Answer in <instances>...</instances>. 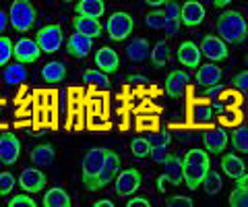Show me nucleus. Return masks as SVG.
I'll return each instance as SVG.
<instances>
[{
    "instance_id": "1",
    "label": "nucleus",
    "mask_w": 248,
    "mask_h": 207,
    "mask_svg": "<svg viewBox=\"0 0 248 207\" xmlns=\"http://www.w3.org/2000/svg\"><path fill=\"white\" fill-rule=\"evenodd\" d=\"M182 168H184V185L190 191H197L201 182L211 170V159H209L207 149H190L184 153L182 158Z\"/></svg>"
},
{
    "instance_id": "2",
    "label": "nucleus",
    "mask_w": 248,
    "mask_h": 207,
    "mask_svg": "<svg viewBox=\"0 0 248 207\" xmlns=\"http://www.w3.org/2000/svg\"><path fill=\"white\" fill-rule=\"evenodd\" d=\"M217 37L226 44H242L248 40V25L238 11H226L217 17Z\"/></svg>"
},
{
    "instance_id": "3",
    "label": "nucleus",
    "mask_w": 248,
    "mask_h": 207,
    "mask_svg": "<svg viewBox=\"0 0 248 207\" xmlns=\"http://www.w3.org/2000/svg\"><path fill=\"white\" fill-rule=\"evenodd\" d=\"M108 149L106 147H93L85 153L83 158V185L89 191H97V178L102 172V166L106 162Z\"/></svg>"
},
{
    "instance_id": "4",
    "label": "nucleus",
    "mask_w": 248,
    "mask_h": 207,
    "mask_svg": "<svg viewBox=\"0 0 248 207\" xmlns=\"http://www.w3.org/2000/svg\"><path fill=\"white\" fill-rule=\"evenodd\" d=\"M37 13L33 9V4L29 0H15L11 4V11H9V23L13 25V29L25 33L33 27Z\"/></svg>"
},
{
    "instance_id": "5",
    "label": "nucleus",
    "mask_w": 248,
    "mask_h": 207,
    "mask_svg": "<svg viewBox=\"0 0 248 207\" xmlns=\"http://www.w3.org/2000/svg\"><path fill=\"white\" fill-rule=\"evenodd\" d=\"M133 29H135V21L124 11L114 13L106 23V32L110 35L112 42H124L130 33H133Z\"/></svg>"
},
{
    "instance_id": "6",
    "label": "nucleus",
    "mask_w": 248,
    "mask_h": 207,
    "mask_svg": "<svg viewBox=\"0 0 248 207\" xmlns=\"http://www.w3.org/2000/svg\"><path fill=\"white\" fill-rule=\"evenodd\" d=\"M35 42L40 46L42 54H54V52L60 50L62 42H64V35H62V27L60 25H46L40 32L35 33Z\"/></svg>"
},
{
    "instance_id": "7",
    "label": "nucleus",
    "mask_w": 248,
    "mask_h": 207,
    "mask_svg": "<svg viewBox=\"0 0 248 207\" xmlns=\"http://www.w3.org/2000/svg\"><path fill=\"white\" fill-rule=\"evenodd\" d=\"M40 56H42V50L33 37H21V40H17L13 44L15 63L31 64V63H35V60H40Z\"/></svg>"
},
{
    "instance_id": "8",
    "label": "nucleus",
    "mask_w": 248,
    "mask_h": 207,
    "mask_svg": "<svg viewBox=\"0 0 248 207\" xmlns=\"http://www.w3.org/2000/svg\"><path fill=\"white\" fill-rule=\"evenodd\" d=\"M116 195L118 197H130L133 193H137L141 189V172L135 170V168H128V170H120L116 176Z\"/></svg>"
},
{
    "instance_id": "9",
    "label": "nucleus",
    "mask_w": 248,
    "mask_h": 207,
    "mask_svg": "<svg viewBox=\"0 0 248 207\" xmlns=\"http://www.w3.org/2000/svg\"><path fill=\"white\" fill-rule=\"evenodd\" d=\"M201 54L207 56L211 63H221L228 58V44L217 35H205L201 42Z\"/></svg>"
},
{
    "instance_id": "10",
    "label": "nucleus",
    "mask_w": 248,
    "mask_h": 207,
    "mask_svg": "<svg viewBox=\"0 0 248 207\" xmlns=\"http://www.w3.org/2000/svg\"><path fill=\"white\" fill-rule=\"evenodd\" d=\"M205 6L199 2V0H186V2L180 6V23L184 27H199L201 23L205 21Z\"/></svg>"
},
{
    "instance_id": "11",
    "label": "nucleus",
    "mask_w": 248,
    "mask_h": 207,
    "mask_svg": "<svg viewBox=\"0 0 248 207\" xmlns=\"http://www.w3.org/2000/svg\"><path fill=\"white\" fill-rule=\"evenodd\" d=\"M46 185H48V178H46V174L42 170H37V166L25 168L19 176V187L23 189V193H29V195L40 193Z\"/></svg>"
},
{
    "instance_id": "12",
    "label": "nucleus",
    "mask_w": 248,
    "mask_h": 207,
    "mask_svg": "<svg viewBox=\"0 0 248 207\" xmlns=\"http://www.w3.org/2000/svg\"><path fill=\"white\" fill-rule=\"evenodd\" d=\"M21 156V141L17 135L2 133L0 135V162L4 166H13Z\"/></svg>"
},
{
    "instance_id": "13",
    "label": "nucleus",
    "mask_w": 248,
    "mask_h": 207,
    "mask_svg": "<svg viewBox=\"0 0 248 207\" xmlns=\"http://www.w3.org/2000/svg\"><path fill=\"white\" fill-rule=\"evenodd\" d=\"M120 172V156L116 151H110L108 149V156H106V162L102 166V172H99V178H97V191L104 189L106 185H110V182L118 176Z\"/></svg>"
},
{
    "instance_id": "14",
    "label": "nucleus",
    "mask_w": 248,
    "mask_h": 207,
    "mask_svg": "<svg viewBox=\"0 0 248 207\" xmlns=\"http://www.w3.org/2000/svg\"><path fill=\"white\" fill-rule=\"evenodd\" d=\"M201 50L195 42H182L178 46V63L188 68H199L201 66Z\"/></svg>"
},
{
    "instance_id": "15",
    "label": "nucleus",
    "mask_w": 248,
    "mask_h": 207,
    "mask_svg": "<svg viewBox=\"0 0 248 207\" xmlns=\"http://www.w3.org/2000/svg\"><path fill=\"white\" fill-rule=\"evenodd\" d=\"M188 83H190V77L186 75L184 71H172L168 75V79H166V94L170 97H174V99L182 97L186 87H188Z\"/></svg>"
},
{
    "instance_id": "16",
    "label": "nucleus",
    "mask_w": 248,
    "mask_h": 207,
    "mask_svg": "<svg viewBox=\"0 0 248 207\" xmlns=\"http://www.w3.org/2000/svg\"><path fill=\"white\" fill-rule=\"evenodd\" d=\"M203 141H205V149L209 153H223V149L228 147L230 137L221 127H217V128H211V131H207L203 135Z\"/></svg>"
},
{
    "instance_id": "17",
    "label": "nucleus",
    "mask_w": 248,
    "mask_h": 207,
    "mask_svg": "<svg viewBox=\"0 0 248 207\" xmlns=\"http://www.w3.org/2000/svg\"><path fill=\"white\" fill-rule=\"evenodd\" d=\"M95 64H97V71H102L106 75L116 73L118 66H120V58H118V54H116V50L104 46V48H99L97 54H95Z\"/></svg>"
},
{
    "instance_id": "18",
    "label": "nucleus",
    "mask_w": 248,
    "mask_h": 207,
    "mask_svg": "<svg viewBox=\"0 0 248 207\" xmlns=\"http://www.w3.org/2000/svg\"><path fill=\"white\" fill-rule=\"evenodd\" d=\"M221 68L217 66L215 63H209V64H201L199 71H197V85L199 87H211V85H217L221 81Z\"/></svg>"
},
{
    "instance_id": "19",
    "label": "nucleus",
    "mask_w": 248,
    "mask_h": 207,
    "mask_svg": "<svg viewBox=\"0 0 248 207\" xmlns=\"http://www.w3.org/2000/svg\"><path fill=\"white\" fill-rule=\"evenodd\" d=\"M166 166V178L170 180V185L174 187H180L184 182V168H182V158L176 156V153H170L168 159L164 162Z\"/></svg>"
},
{
    "instance_id": "20",
    "label": "nucleus",
    "mask_w": 248,
    "mask_h": 207,
    "mask_svg": "<svg viewBox=\"0 0 248 207\" xmlns=\"http://www.w3.org/2000/svg\"><path fill=\"white\" fill-rule=\"evenodd\" d=\"M91 46H93V40H89V37H85V35L75 32L66 40V52L75 58H85L91 52Z\"/></svg>"
},
{
    "instance_id": "21",
    "label": "nucleus",
    "mask_w": 248,
    "mask_h": 207,
    "mask_svg": "<svg viewBox=\"0 0 248 207\" xmlns=\"http://www.w3.org/2000/svg\"><path fill=\"white\" fill-rule=\"evenodd\" d=\"M77 17H87V19H99L106 13L104 0H79L75 4Z\"/></svg>"
},
{
    "instance_id": "22",
    "label": "nucleus",
    "mask_w": 248,
    "mask_h": 207,
    "mask_svg": "<svg viewBox=\"0 0 248 207\" xmlns=\"http://www.w3.org/2000/svg\"><path fill=\"white\" fill-rule=\"evenodd\" d=\"M73 27H75L77 33L89 37V40H93V37H99V35H102V32H104L99 19H87V17H75L73 19Z\"/></svg>"
},
{
    "instance_id": "23",
    "label": "nucleus",
    "mask_w": 248,
    "mask_h": 207,
    "mask_svg": "<svg viewBox=\"0 0 248 207\" xmlns=\"http://www.w3.org/2000/svg\"><path fill=\"white\" fill-rule=\"evenodd\" d=\"M54 159H56V151L50 143H40L31 149V162L37 168H48L54 164Z\"/></svg>"
},
{
    "instance_id": "24",
    "label": "nucleus",
    "mask_w": 248,
    "mask_h": 207,
    "mask_svg": "<svg viewBox=\"0 0 248 207\" xmlns=\"http://www.w3.org/2000/svg\"><path fill=\"white\" fill-rule=\"evenodd\" d=\"M221 170L226 172V176H230V178L238 180L240 176L246 172V166L242 162V158L236 156V153H226V156L221 158Z\"/></svg>"
},
{
    "instance_id": "25",
    "label": "nucleus",
    "mask_w": 248,
    "mask_h": 207,
    "mask_svg": "<svg viewBox=\"0 0 248 207\" xmlns=\"http://www.w3.org/2000/svg\"><path fill=\"white\" fill-rule=\"evenodd\" d=\"M126 56L128 60H133V63H143L145 58H149L151 54V48H149V42L145 40V37H137L130 44H126Z\"/></svg>"
},
{
    "instance_id": "26",
    "label": "nucleus",
    "mask_w": 248,
    "mask_h": 207,
    "mask_svg": "<svg viewBox=\"0 0 248 207\" xmlns=\"http://www.w3.org/2000/svg\"><path fill=\"white\" fill-rule=\"evenodd\" d=\"M2 77H4V83H9V85H21V83H25V79H27L25 64H21V63H9V64L4 66Z\"/></svg>"
},
{
    "instance_id": "27",
    "label": "nucleus",
    "mask_w": 248,
    "mask_h": 207,
    "mask_svg": "<svg viewBox=\"0 0 248 207\" xmlns=\"http://www.w3.org/2000/svg\"><path fill=\"white\" fill-rule=\"evenodd\" d=\"M42 77L46 83H60L66 77V66L60 63V60H50L48 64L42 68Z\"/></svg>"
},
{
    "instance_id": "28",
    "label": "nucleus",
    "mask_w": 248,
    "mask_h": 207,
    "mask_svg": "<svg viewBox=\"0 0 248 207\" xmlns=\"http://www.w3.org/2000/svg\"><path fill=\"white\" fill-rule=\"evenodd\" d=\"M44 207H71V197L64 189L54 187L44 195Z\"/></svg>"
},
{
    "instance_id": "29",
    "label": "nucleus",
    "mask_w": 248,
    "mask_h": 207,
    "mask_svg": "<svg viewBox=\"0 0 248 207\" xmlns=\"http://www.w3.org/2000/svg\"><path fill=\"white\" fill-rule=\"evenodd\" d=\"M170 54H172L170 46H168L166 42H157V44H155L153 48H151L149 58H151V63H153L155 68H161V66H166V63L170 60Z\"/></svg>"
},
{
    "instance_id": "30",
    "label": "nucleus",
    "mask_w": 248,
    "mask_h": 207,
    "mask_svg": "<svg viewBox=\"0 0 248 207\" xmlns=\"http://www.w3.org/2000/svg\"><path fill=\"white\" fill-rule=\"evenodd\" d=\"M83 81L87 83V85H95L99 89L110 87V79H108V75L102 73V71H93V68H87V71L83 73Z\"/></svg>"
},
{
    "instance_id": "31",
    "label": "nucleus",
    "mask_w": 248,
    "mask_h": 207,
    "mask_svg": "<svg viewBox=\"0 0 248 207\" xmlns=\"http://www.w3.org/2000/svg\"><path fill=\"white\" fill-rule=\"evenodd\" d=\"M232 147L238 153H248V127H238L236 131H232Z\"/></svg>"
},
{
    "instance_id": "32",
    "label": "nucleus",
    "mask_w": 248,
    "mask_h": 207,
    "mask_svg": "<svg viewBox=\"0 0 248 207\" xmlns=\"http://www.w3.org/2000/svg\"><path fill=\"white\" fill-rule=\"evenodd\" d=\"M201 187L205 189V193L207 195H217L221 191V176L217 174V172H213V170H209L207 172V176L203 178V182H201Z\"/></svg>"
},
{
    "instance_id": "33",
    "label": "nucleus",
    "mask_w": 248,
    "mask_h": 207,
    "mask_svg": "<svg viewBox=\"0 0 248 207\" xmlns=\"http://www.w3.org/2000/svg\"><path fill=\"white\" fill-rule=\"evenodd\" d=\"M151 147L153 145L149 143V139L147 137H137V139H133V143H130V151H133V156L143 159L151 153Z\"/></svg>"
},
{
    "instance_id": "34",
    "label": "nucleus",
    "mask_w": 248,
    "mask_h": 207,
    "mask_svg": "<svg viewBox=\"0 0 248 207\" xmlns=\"http://www.w3.org/2000/svg\"><path fill=\"white\" fill-rule=\"evenodd\" d=\"M13 58V42L11 37L0 35V68H4Z\"/></svg>"
},
{
    "instance_id": "35",
    "label": "nucleus",
    "mask_w": 248,
    "mask_h": 207,
    "mask_svg": "<svg viewBox=\"0 0 248 207\" xmlns=\"http://www.w3.org/2000/svg\"><path fill=\"white\" fill-rule=\"evenodd\" d=\"M166 23H168V19H166L164 11H151L145 17V25L149 29H166Z\"/></svg>"
},
{
    "instance_id": "36",
    "label": "nucleus",
    "mask_w": 248,
    "mask_h": 207,
    "mask_svg": "<svg viewBox=\"0 0 248 207\" xmlns=\"http://www.w3.org/2000/svg\"><path fill=\"white\" fill-rule=\"evenodd\" d=\"M230 205L232 207H248V191L236 187L230 195Z\"/></svg>"
},
{
    "instance_id": "37",
    "label": "nucleus",
    "mask_w": 248,
    "mask_h": 207,
    "mask_svg": "<svg viewBox=\"0 0 248 207\" xmlns=\"http://www.w3.org/2000/svg\"><path fill=\"white\" fill-rule=\"evenodd\" d=\"M15 189V176L11 172H0V197H6Z\"/></svg>"
},
{
    "instance_id": "38",
    "label": "nucleus",
    "mask_w": 248,
    "mask_h": 207,
    "mask_svg": "<svg viewBox=\"0 0 248 207\" xmlns=\"http://www.w3.org/2000/svg\"><path fill=\"white\" fill-rule=\"evenodd\" d=\"M213 118V110L209 106H195L192 108V120L197 122H209Z\"/></svg>"
},
{
    "instance_id": "39",
    "label": "nucleus",
    "mask_w": 248,
    "mask_h": 207,
    "mask_svg": "<svg viewBox=\"0 0 248 207\" xmlns=\"http://www.w3.org/2000/svg\"><path fill=\"white\" fill-rule=\"evenodd\" d=\"M170 156V151H168V145H153L151 147V153H149V158L153 159L155 164H164L166 159Z\"/></svg>"
},
{
    "instance_id": "40",
    "label": "nucleus",
    "mask_w": 248,
    "mask_h": 207,
    "mask_svg": "<svg viewBox=\"0 0 248 207\" xmlns=\"http://www.w3.org/2000/svg\"><path fill=\"white\" fill-rule=\"evenodd\" d=\"M164 15L168 21H180V4L174 2V0H168L164 4Z\"/></svg>"
},
{
    "instance_id": "41",
    "label": "nucleus",
    "mask_w": 248,
    "mask_h": 207,
    "mask_svg": "<svg viewBox=\"0 0 248 207\" xmlns=\"http://www.w3.org/2000/svg\"><path fill=\"white\" fill-rule=\"evenodd\" d=\"M35 205H37V203L29 197V193L17 195V197H13L11 201H9V207H35Z\"/></svg>"
},
{
    "instance_id": "42",
    "label": "nucleus",
    "mask_w": 248,
    "mask_h": 207,
    "mask_svg": "<svg viewBox=\"0 0 248 207\" xmlns=\"http://www.w3.org/2000/svg\"><path fill=\"white\" fill-rule=\"evenodd\" d=\"M166 205H168V207H192L195 203H192L190 197H180V195H176V197H168V199H166Z\"/></svg>"
},
{
    "instance_id": "43",
    "label": "nucleus",
    "mask_w": 248,
    "mask_h": 207,
    "mask_svg": "<svg viewBox=\"0 0 248 207\" xmlns=\"http://www.w3.org/2000/svg\"><path fill=\"white\" fill-rule=\"evenodd\" d=\"M149 139V143L151 145H170L172 143V137H170V133H155V135H149L147 137Z\"/></svg>"
},
{
    "instance_id": "44",
    "label": "nucleus",
    "mask_w": 248,
    "mask_h": 207,
    "mask_svg": "<svg viewBox=\"0 0 248 207\" xmlns=\"http://www.w3.org/2000/svg\"><path fill=\"white\" fill-rule=\"evenodd\" d=\"M232 85L238 89H248V71H242L236 77H232Z\"/></svg>"
},
{
    "instance_id": "45",
    "label": "nucleus",
    "mask_w": 248,
    "mask_h": 207,
    "mask_svg": "<svg viewBox=\"0 0 248 207\" xmlns=\"http://www.w3.org/2000/svg\"><path fill=\"white\" fill-rule=\"evenodd\" d=\"M149 199H145V197H133L130 201L126 203V207H149Z\"/></svg>"
},
{
    "instance_id": "46",
    "label": "nucleus",
    "mask_w": 248,
    "mask_h": 207,
    "mask_svg": "<svg viewBox=\"0 0 248 207\" xmlns=\"http://www.w3.org/2000/svg\"><path fill=\"white\" fill-rule=\"evenodd\" d=\"M178 29H180V21H168L166 23V35H176L178 33Z\"/></svg>"
},
{
    "instance_id": "47",
    "label": "nucleus",
    "mask_w": 248,
    "mask_h": 207,
    "mask_svg": "<svg viewBox=\"0 0 248 207\" xmlns=\"http://www.w3.org/2000/svg\"><path fill=\"white\" fill-rule=\"evenodd\" d=\"M128 83H141V85H149V79H145V77H141V75H130L128 77Z\"/></svg>"
},
{
    "instance_id": "48",
    "label": "nucleus",
    "mask_w": 248,
    "mask_h": 207,
    "mask_svg": "<svg viewBox=\"0 0 248 207\" xmlns=\"http://www.w3.org/2000/svg\"><path fill=\"white\" fill-rule=\"evenodd\" d=\"M168 185H170V180L166 178V174H161L157 178V191H159V193H164V191L168 189Z\"/></svg>"
},
{
    "instance_id": "49",
    "label": "nucleus",
    "mask_w": 248,
    "mask_h": 207,
    "mask_svg": "<svg viewBox=\"0 0 248 207\" xmlns=\"http://www.w3.org/2000/svg\"><path fill=\"white\" fill-rule=\"evenodd\" d=\"M236 187L238 189H244V191H248V172H244L240 178L236 180Z\"/></svg>"
},
{
    "instance_id": "50",
    "label": "nucleus",
    "mask_w": 248,
    "mask_h": 207,
    "mask_svg": "<svg viewBox=\"0 0 248 207\" xmlns=\"http://www.w3.org/2000/svg\"><path fill=\"white\" fill-rule=\"evenodd\" d=\"M6 25H9V17H6V13H4V11H0V35L4 33Z\"/></svg>"
},
{
    "instance_id": "51",
    "label": "nucleus",
    "mask_w": 248,
    "mask_h": 207,
    "mask_svg": "<svg viewBox=\"0 0 248 207\" xmlns=\"http://www.w3.org/2000/svg\"><path fill=\"white\" fill-rule=\"evenodd\" d=\"M219 91H221V85L217 83V85H211L205 89V96H215V94H219Z\"/></svg>"
},
{
    "instance_id": "52",
    "label": "nucleus",
    "mask_w": 248,
    "mask_h": 207,
    "mask_svg": "<svg viewBox=\"0 0 248 207\" xmlns=\"http://www.w3.org/2000/svg\"><path fill=\"white\" fill-rule=\"evenodd\" d=\"M93 207H114V203L110 201V199H102V201H95V203H93Z\"/></svg>"
},
{
    "instance_id": "53",
    "label": "nucleus",
    "mask_w": 248,
    "mask_h": 207,
    "mask_svg": "<svg viewBox=\"0 0 248 207\" xmlns=\"http://www.w3.org/2000/svg\"><path fill=\"white\" fill-rule=\"evenodd\" d=\"M145 4H149V6H153V9H157V6H164L166 4V0H147Z\"/></svg>"
},
{
    "instance_id": "54",
    "label": "nucleus",
    "mask_w": 248,
    "mask_h": 207,
    "mask_svg": "<svg viewBox=\"0 0 248 207\" xmlns=\"http://www.w3.org/2000/svg\"><path fill=\"white\" fill-rule=\"evenodd\" d=\"M213 4L217 6V9H223V6H226V4H230V0H215Z\"/></svg>"
},
{
    "instance_id": "55",
    "label": "nucleus",
    "mask_w": 248,
    "mask_h": 207,
    "mask_svg": "<svg viewBox=\"0 0 248 207\" xmlns=\"http://www.w3.org/2000/svg\"><path fill=\"white\" fill-rule=\"evenodd\" d=\"M246 64H248V56H246Z\"/></svg>"
}]
</instances>
